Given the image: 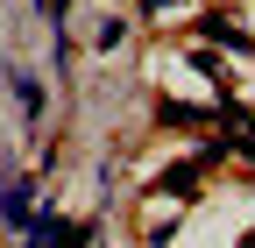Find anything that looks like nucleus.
<instances>
[{"label": "nucleus", "mask_w": 255, "mask_h": 248, "mask_svg": "<svg viewBox=\"0 0 255 248\" xmlns=\"http://www.w3.org/2000/svg\"><path fill=\"white\" fill-rule=\"evenodd\" d=\"M199 28H206V36H213L220 50H241V57H255V36H241V28H234V21H220V14H206Z\"/></svg>", "instance_id": "7ed1b4c3"}, {"label": "nucleus", "mask_w": 255, "mask_h": 248, "mask_svg": "<svg viewBox=\"0 0 255 248\" xmlns=\"http://www.w3.org/2000/svg\"><path fill=\"white\" fill-rule=\"evenodd\" d=\"M57 220H64V213H28V227H21V248H50V241H57Z\"/></svg>", "instance_id": "20e7f679"}, {"label": "nucleus", "mask_w": 255, "mask_h": 248, "mask_svg": "<svg viewBox=\"0 0 255 248\" xmlns=\"http://www.w3.org/2000/svg\"><path fill=\"white\" fill-rule=\"evenodd\" d=\"M50 248H92V227H71V220H57V241Z\"/></svg>", "instance_id": "423d86ee"}, {"label": "nucleus", "mask_w": 255, "mask_h": 248, "mask_svg": "<svg viewBox=\"0 0 255 248\" xmlns=\"http://www.w3.org/2000/svg\"><path fill=\"white\" fill-rule=\"evenodd\" d=\"M28 213H36V184H0V227H28Z\"/></svg>", "instance_id": "f257e3e1"}, {"label": "nucleus", "mask_w": 255, "mask_h": 248, "mask_svg": "<svg viewBox=\"0 0 255 248\" xmlns=\"http://www.w3.org/2000/svg\"><path fill=\"white\" fill-rule=\"evenodd\" d=\"M163 192H170V199L199 192V163H170V170H163Z\"/></svg>", "instance_id": "39448f33"}, {"label": "nucleus", "mask_w": 255, "mask_h": 248, "mask_svg": "<svg viewBox=\"0 0 255 248\" xmlns=\"http://www.w3.org/2000/svg\"><path fill=\"white\" fill-rule=\"evenodd\" d=\"M135 7H149V14H163V7H177V0H135Z\"/></svg>", "instance_id": "0eeeda50"}, {"label": "nucleus", "mask_w": 255, "mask_h": 248, "mask_svg": "<svg viewBox=\"0 0 255 248\" xmlns=\"http://www.w3.org/2000/svg\"><path fill=\"white\" fill-rule=\"evenodd\" d=\"M7 85H14V100H21V121H43V85H36V71L7 64Z\"/></svg>", "instance_id": "f03ea898"}]
</instances>
